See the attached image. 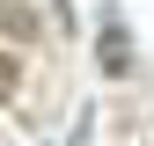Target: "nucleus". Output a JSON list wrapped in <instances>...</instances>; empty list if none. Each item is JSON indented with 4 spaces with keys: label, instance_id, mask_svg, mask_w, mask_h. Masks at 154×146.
Listing matches in <instances>:
<instances>
[{
    "label": "nucleus",
    "instance_id": "nucleus-2",
    "mask_svg": "<svg viewBox=\"0 0 154 146\" xmlns=\"http://www.w3.org/2000/svg\"><path fill=\"white\" fill-rule=\"evenodd\" d=\"M15 88H22V59H15V51H0V102H8Z\"/></svg>",
    "mask_w": 154,
    "mask_h": 146
},
{
    "label": "nucleus",
    "instance_id": "nucleus-1",
    "mask_svg": "<svg viewBox=\"0 0 154 146\" xmlns=\"http://www.w3.org/2000/svg\"><path fill=\"white\" fill-rule=\"evenodd\" d=\"M125 59H132V44H125V22H110V29H103V73H125Z\"/></svg>",
    "mask_w": 154,
    "mask_h": 146
}]
</instances>
